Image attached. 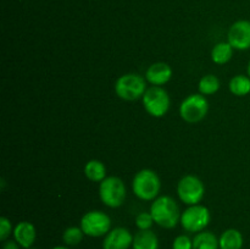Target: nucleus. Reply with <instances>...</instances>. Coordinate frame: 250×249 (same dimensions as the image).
I'll list each match as a JSON object with an SVG mask.
<instances>
[{
	"label": "nucleus",
	"instance_id": "f257e3e1",
	"mask_svg": "<svg viewBox=\"0 0 250 249\" xmlns=\"http://www.w3.org/2000/svg\"><path fill=\"white\" fill-rule=\"evenodd\" d=\"M149 211L158 226L167 229L177 226L182 214L176 200L168 195H159L156 199H154Z\"/></svg>",
	"mask_w": 250,
	"mask_h": 249
},
{
	"label": "nucleus",
	"instance_id": "f03ea898",
	"mask_svg": "<svg viewBox=\"0 0 250 249\" xmlns=\"http://www.w3.org/2000/svg\"><path fill=\"white\" fill-rule=\"evenodd\" d=\"M160 189V177L151 168H143L134 175L132 181V190L138 199L144 202H153L159 197Z\"/></svg>",
	"mask_w": 250,
	"mask_h": 249
},
{
	"label": "nucleus",
	"instance_id": "7ed1b4c3",
	"mask_svg": "<svg viewBox=\"0 0 250 249\" xmlns=\"http://www.w3.org/2000/svg\"><path fill=\"white\" fill-rule=\"evenodd\" d=\"M146 80L138 73H125L115 82V93L117 97L126 102L142 99L146 93Z\"/></svg>",
	"mask_w": 250,
	"mask_h": 249
},
{
	"label": "nucleus",
	"instance_id": "20e7f679",
	"mask_svg": "<svg viewBox=\"0 0 250 249\" xmlns=\"http://www.w3.org/2000/svg\"><path fill=\"white\" fill-rule=\"evenodd\" d=\"M127 197L126 185L117 176H107L99 183V198L106 207L120 208Z\"/></svg>",
	"mask_w": 250,
	"mask_h": 249
},
{
	"label": "nucleus",
	"instance_id": "39448f33",
	"mask_svg": "<svg viewBox=\"0 0 250 249\" xmlns=\"http://www.w3.org/2000/svg\"><path fill=\"white\" fill-rule=\"evenodd\" d=\"M142 103L150 116L163 117L167 114L171 106V98L167 90L159 85H151L144 93Z\"/></svg>",
	"mask_w": 250,
	"mask_h": 249
},
{
	"label": "nucleus",
	"instance_id": "423d86ee",
	"mask_svg": "<svg viewBox=\"0 0 250 249\" xmlns=\"http://www.w3.org/2000/svg\"><path fill=\"white\" fill-rule=\"evenodd\" d=\"M211 214L210 210L203 204L189 205L183 210L181 214L180 224L185 231L190 233H198V232L204 231L210 224Z\"/></svg>",
	"mask_w": 250,
	"mask_h": 249
},
{
	"label": "nucleus",
	"instance_id": "0eeeda50",
	"mask_svg": "<svg viewBox=\"0 0 250 249\" xmlns=\"http://www.w3.org/2000/svg\"><path fill=\"white\" fill-rule=\"evenodd\" d=\"M209 111V102L200 93L188 95L180 105V116L187 124H197L205 119Z\"/></svg>",
	"mask_w": 250,
	"mask_h": 249
},
{
	"label": "nucleus",
	"instance_id": "6e6552de",
	"mask_svg": "<svg viewBox=\"0 0 250 249\" xmlns=\"http://www.w3.org/2000/svg\"><path fill=\"white\" fill-rule=\"evenodd\" d=\"M80 227L88 237L97 238L106 236L111 229V219L102 210H90L82 216Z\"/></svg>",
	"mask_w": 250,
	"mask_h": 249
},
{
	"label": "nucleus",
	"instance_id": "1a4fd4ad",
	"mask_svg": "<svg viewBox=\"0 0 250 249\" xmlns=\"http://www.w3.org/2000/svg\"><path fill=\"white\" fill-rule=\"evenodd\" d=\"M177 195L186 205L199 204L205 195V186L203 181L195 175H186L178 181Z\"/></svg>",
	"mask_w": 250,
	"mask_h": 249
},
{
	"label": "nucleus",
	"instance_id": "9d476101",
	"mask_svg": "<svg viewBox=\"0 0 250 249\" xmlns=\"http://www.w3.org/2000/svg\"><path fill=\"white\" fill-rule=\"evenodd\" d=\"M227 42L233 46L234 50L250 49V21L238 20L234 22L229 29Z\"/></svg>",
	"mask_w": 250,
	"mask_h": 249
},
{
	"label": "nucleus",
	"instance_id": "9b49d317",
	"mask_svg": "<svg viewBox=\"0 0 250 249\" xmlns=\"http://www.w3.org/2000/svg\"><path fill=\"white\" fill-rule=\"evenodd\" d=\"M133 243V234L126 227H115L104 236L103 249H129Z\"/></svg>",
	"mask_w": 250,
	"mask_h": 249
},
{
	"label": "nucleus",
	"instance_id": "f8f14e48",
	"mask_svg": "<svg viewBox=\"0 0 250 249\" xmlns=\"http://www.w3.org/2000/svg\"><path fill=\"white\" fill-rule=\"evenodd\" d=\"M172 68L168 63L154 62L146 68L144 77L149 84L163 87L172 78Z\"/></svg>",
	"mask_w": 250,
	"mask_h": 249
},
{
	"label": "nucleus",
	"instance_id": "ddd939ff",
	"mask_svg": "<svg viewBox=\"0 0 250 249\" xmlns=\"http://www.w3.org/2000/svg\"><path fill=\"white\" fill-rule=\"evenodd\" d=\"M12 236L21 248L29 249L37 239V229L32 222L21 221L14 227Z\"/></svg>",
	"mask_w": 250,
	"mask_h": 249
},
{
	"label": "nucleus",
	"instance_id": "4468645a",
	"mask_svg": "<svg viewBox=\"0 0 250 249\" xmlns=\"http://www.w3.org/2000/svg\"><path fill=\"white\" fill-rule=\"evenodd\" d=\"M132 249H159V238L151 229H139L133 236Z\"/></svg>",
	"mask_w": 250,
	"mask_h": 249
},
{
	"label": "nucleus",
	"instance_id": "2eb2a0df",
	"mask_svg": "<svg viewBox=\"0 0 250 249\" xmlns=\"http://www.w3.org/2000/svg\"><path fill=\"white\" fill-rule=\"evenodd\" d=\"M220 249H242L244 244L243 234L237 228H229L219 238Z\"/></svg>",
	"mask_w": 250,
	"mask_h": 249
},
{
	"label": "nucleus",
	"instance_id": "dca6fc26",
	"mask_svg": "<svg viewBox=\"0 0 250 249\" xmlns=\"http://www.w3.org/2000/svg\"><path fill=\"white\" fill-rule=\"evenodd\" d=\"M106 172V166L104 165V163L100 160H95V159L88 161L83 168V173H84L85 177L92 182L97 183H100L107 177Z\"/></svg>",
	"mask_w": 250,
	"mask_h": 249
},
{
	"label": "nucleus",
	"instance_id": "f3484780",
	"mask_svg": "<svg viewBox=\"0 0 250 249\" xmlns=\"http://www.w3.org/2000/svg\"><path fill=\"white\" fill-rule=\"evenodd\" d=\"M233 46L229 42H220L211 49V60L216 65H225L233 56Z\"/></svg>",
	"mask_w": 250,
	"mask_h": 249
},
{
	"label": "nucleus",
	"instance_id": "a211bd4d",
	"mask_svg": "<svg viewBox=\"0 0 250 249\" xmlns=\"http://www.w3.org/2000/svg\"><path fill=\"white\" fill-rule=\"evenodd\" d=\"M193 249H220L219 238L210 231L198 232L193 238Z\"/></svg>",
	"mask_w": 250,
	"mask_h": 249
},
{
	"label": "nucleus",
	"instance_id": "6ab92c4d",
	"mask_svg": "<svg viewBox=\"0 0 250 249\" xmlns=\"http://www.w3.org/2000/svg\"><path fill=\"white\" fill-rule=\"evenodd\" d=\"M229 92L236 97H246L250 93V77L248 75H237L229 80Z\"/></svg>",
	"mask_w": 250,
	"mask_h": 249
},
{
	"label": "nucleus",
	"instance_id": "aec40b11",
	"mask_svg": "<svg viewBox=\"0 0 250 249\" xmlns=\"http://www.w3.org/2000/svg\"><path fill=\"white\" fill-rule=\"evenodd\" d=\"M221 87V82H220L219 77L215 75H205L203 76L198 83V89L199 93L203 95H212L217 92Z\"/></svg>",
	"mask_w": 250,
	"mask_h": 249
},
{
	"label": "nucleus",
	"instance_id": "412c9836",
	"mask_svg": "<svg viewBox=\"0 0 250 249\" xmlns=\"http://www.w3.org/2000/svg\"><path fill=\"white\" fill-rule=\"evenodd\" d=\"M85 234L83 233L82 228L78 226H70L63 231L62 241L67 247L78 246L83 241V237Z\"/></svg>",
	"mask_w": 250,
	"mask_h": 249
},
{
	"label": "nucleus",
	"instance_id": "4be33fe9",
	"mask_svg": "<svg viewBox=\"0 0 250 249\" xmlns=\"http://www.w3.org/2000/svg\"><path fill=\"white\" fill-rule=\"evenodd\" d=\"M155 224L150 211H142L136 216V226L138 229L144 231V229H151L153 225Z\"/></svg>",
	"mask_w": 250,
	"mask_h": 249
},
{
	"label": "nucleus",
	"instance_id": "5701e85b",
	"mask_svg": "<svg viewBox=\"0 0 250 249\" xmlns=\"http://www.w3.org/2000/svg\"><path fill=\"white\" fill-rule=\"evenodd\" d=\"M12 232H14V227H12L11 221L5 216L0 217V241H7Z\"/></svg>",
	"mask_w": 250,
	"mask_h": 249
},
{
	"label": "nucleus",
	"instance_id": "b1692460",
	"mask_svg": "<svg viewBox=\"0 0 250 249\" xmlns=\"http://www.w3.org/2000/svg\"><path fill=\"white\" fill-rule=\"evenodd\" d=\"M172 249H193V239L187 234H180L173 239Z\"/></svg>",
	"mask_w": 250,
	"mask_h": 249
},
{
	"label": "nucleus",
	"instance_id": "393cba45",
	"mask_svg": "<svg viewBox=\"0 0 250 249\" xmlns=\"http://www.w3.org/2000/svg\"><path fill=\"white\" fill-rule=\"evenodd\" d=\"M20 244L15 239H7L2 243V249H20Z\"/></svg>",
	"mask_w": 250,
	"mask_h": 249
},
{
	"label": "nucleus",
	"instance_id": "a878e982",
	"mask_svg": "<svg viewBox=\"0 0 250 249\" xmlns=\"http://www.w3.org/2000/svg\"><path fill=\"white\" fill-rule=\"evenodd\" d=\"M51 249H71V248L67 246H56V247H53Z\"/></svg>",
	"mask_w": 250,
	"mask_h": 249
},
{
	"label": "nucleus",
	"instance_id": "bb28decb",
	"mask_svg": "<svg viewBox=\"0 0 250 249\" xmlns=\"http://www.w3.org/2000/svg\"><path fill=\"white\" fill-rule=\"evenodd\" d=\"M247 75L250 77V61L248 62V67H247Z\"/></svg>",
	"mask_w": 250,
	"mask_h": 249
},
{
	"label": "nucleus",
	"instance_id": "cd10ccee",
	"mask_svg": "<svg viewBox=\"0 0 250 249\" xmlns=\"http://www.w3.org/2000/svg\"><path fill=\"white\" fill-rule=\"evenodd\" d=\"M29 249H36V248H29Z\"/></svg>",
	"mask_w": 250,
	"mask_h": 249
}]
</instances>
